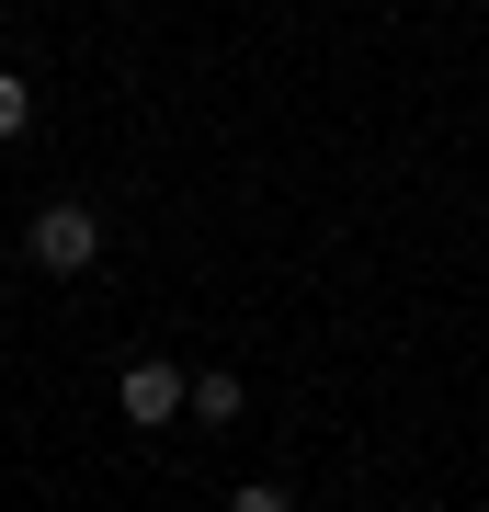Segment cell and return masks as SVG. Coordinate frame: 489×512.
Listing matches in <instances>:
<instances>
[{
  "label": "cell",
  "mask_w": 489,
  "mask_h": 512,
  "mask_svg": "<svg viewBox=\"0 0 489 512\" xmlns=\"http://www.w3.org/2000/svg\"><path fill=\"white\" fill-rule=\"evenodd\" d=\"M228 512H296V501H285V478H251V490H228Z\"/></svg>",
  "instance_id": "cell-5"
},
{
  "label": "cell",
  "mask_w": 489,
  "mask_h": 512,
  "mask_svg": "<svg viewBox=\"0 0 489 512\" xmlns=\"http://www.w3.org/2000/svg\"><path fill=\"white\" fill-rule=\"evenodd\" d=\"M23 251H35V274H91V262H103V217H91V205H35Z\"/></svg>",
  "instance_id": "cell-2"
},
{
  "label": "cell",
  "mask_w": 489,
  "mask_h": 512,
  "mask_svg": "<svg viewBox=\"0 0 489 512\" xmlns=\"http://www.w3.org/2000/svg\"><path fill=\"white\" fill-rule=\"evenodd\" d=\"M114 399H126L137 433H171L182 410H194V376L171 365V353H126V376H114Z\"/></svg>",
  "instance_id": "cell-1"
},
{
  "label": "cell",
  "mask_w": 489,
  "mask_h": 512,
  "mask_svg": "<svg viewBox=\"0 0 489 512\" xmlns=\"http://www.w3.org/2000/svg\"><path fill=\"white\" fill-rule=\"evenodd\" d=\"M0 23H12V0H0Z\"/></svg>",
  "instance_id": "cell-6"
},
{
  "label": "cell",
  "mask_w": 489,
  "mask_h": 512,
  "mask_svg": "<svg viewBox=\"0 0 489 512\" xmlns=\"http://www.w3.org/2000/svg\"><path fill=\"white\" fill-rule=\"evenodd\" d=\"M35 126V80H0V137H23Z\"/></svg>",
  "instance_id": "cell-4"
},
{
  "label": "cell",
  "mask_w": 489,
  "mask_h": 512,
  "mask_svg": "<svg viewBox=\"0 0 489 512\" xmlns=\"http://www.w3.org/2000/svg\"><path fill=\"white\" fill-rule=\"evenodd\" d=\"M239 410H251V387H239L228 365H205V376H194V421H205V433H228Z\"/></svg>",
  "instance_id": "cell-3"
}]
</instances>
